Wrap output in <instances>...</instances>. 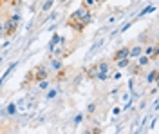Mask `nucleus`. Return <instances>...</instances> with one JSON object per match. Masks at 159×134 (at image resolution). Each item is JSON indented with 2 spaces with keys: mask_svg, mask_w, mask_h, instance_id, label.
I'll return each instance as SVG.
<instances>
[{
  "mask_svg": "<svg viewBox=\"0 0 159 134\" xmlns=\"http://www.w3.org/2000/svg\"><path fill=\"white\" fill-rule=\"evenodd\" d=\"M96 69H98L96 80L105 82L109 78V72H110V60H99V62H96Z\"/></svg>",
  "mask_w": 159,
  "mask_h": 134,
  "instance_id": "f257e3e1",
  "label": "nucleus"
},
{
  "mask_svg": "<svg viewBox=\"0 0 159 134\" xmlns=\"http://www.w3.org/2000/svg\"><path fill=\"white\" fill-rule=\"evenodd\" d=\"M16 29H18V24L15 20H11V18H7V20L2 24V36L13 38V36L16 35Z\"/></svg>",
  "mask_w": 159,
  "mask_h": 134,
  "instance_id": "f03ea898",
  "label": "nucleus"
},
{
  "mask_svg": "<svg viewBox=\"0 0 159 134\" xmlns=\"http://www.w3.org/2000/svg\"><path fill=\"white\" fill-rule=\"evenodd\" d=\"M49 69L45 67V65H36L34 67V71H33V74H34V82H40V80H45V78H49Z\"/></svg>",
  "mask_w": 159,
  "mask_h": 134,
  "instance_id": "7ed1b4c3",
  "label": "nucleus"
},
{
  "mask_svg": "<svg viewBox=\"0 0 159 134\" xmlns=\"http://www.w3.org/2000/svg\"><path fill=\"white\" fill-rule=\"evenodd\" d=\"M89 15H92V11H89L87 7H78V9L74 11V13H70L69 15V20H83L85 16H89Z\"/></svg>",
  "mask_w": 159,
  "mask_h": 134,
  "instance_id": "20e7f679",
  "label": "nucleus"
},
{
  "mask_svg": "<svg viewBox=\"0 0 159 134\" xmlns=\"http://www.w3.org/2000/svg\"><path fill=\"white\" fill-rule=\"evenodd\" d=\"M29 98H20L18 102H15L16 105V114H27L29 113Z\"/></svg>",
  "mask_w": 159,
  "mask_h": 134,
  "instance_id": "39448f33",
  "label": "nucleus"
},
{
  "mask_svg": "<svg viewBox=\"0 0 159 134\" xmlns=\"http://www.w3.org/2000/svg\"><path fill=\"white\" fill-rule=\"evenodd\" d=\"M129 47L130 45H123V47L116 49L112 58H110V62H116V60H121V58H129Z\"/></svg>",
  "mask_w": 159,
  "mask_h": 134,
  "instance_id": "423d86ee",
  "label": "nucleus"
},
{
  "mask_svg": "<svg viewBox=\"0 0 159 134\" xmlns=\"http://www.w3.org/2000/svg\"><path fill=\"white\" fill-rule=\"evenodd\" d=\"M65 25L70 27V29H74L76 33H83L85 31V27H87L81 20H69V18H67V22H65Z\"/></svg>",
  "mask_w": 159,
  "mask_h": 134,
  "instance_id": "0eeeda50",
  "label": "nucleus"
},
{
  "mask_svg": "<svg viewBox=\"0 0 159 134\" xmlns=\"http://www.w3.org/2000/svg\"><path fill=\"white\" fill-rule=\"evenodd\" d=\"M49 71L52 72H60L61 69H63V62H61V58H56V56H51V60H49Z\"/></svg>",
  "mask_w": 159,
  "mask_h": 134,
  "instance_id": "6e6552de",
  "label": "nucleus"
},
{
  "mask_svg": "<svg viewBox=\"0 0 159 134\" xmlns=\"http://www.w3.org/2000/svg\"><path fill=\"white\" fill-rule=\"evenodd\" d=\"M139 54H143V44H134L129 47V58H138Z\"/></svg>",
  "mask_w": 159,
  "mask_h": 134,
  "instance_id": "1a4fd4ad",
  "label": "nucleus"
},
{
  "mask_svg": "<svg viewBox=\"0 0 159 134\" xmlns=\"http://www.w3.org/2000/svg\"><path fill=\"white\" fill-rule=\"evenodd\" d=\"M16 65H18V62H13V63H9V65H7V69H6V71H4V74L0 76V87H2V85H4V82L9 78V74L13 72V69H15Z\"/></svg>",
  "mask_w": 159,
  "mask_h": 134,
  "instance_id": "9d476101",
  "label": "nucleus"
},
{
  "mask_svg": "<svg viewBox=\"0 0 159 134\" xmlns=\"http://www.w3.org/2000/svg\"><path fill=\"white\" fill-rule=\"evenodd\" d=\"M127 69H129L134 76H141V74H145V67H141V65H138V63H130Z\"/></svg>",
  "mask_w": 159,
  "mask_h": 134,
  "instance_id": "9b49d317",
  "label": "nucleus"
},
{
  "mask_svg": "<svg viewBox=\"0 0 159 134\" xmlns=\"http://www.w3.org/2000/svg\"><path fill=\"white\" fill-rule=\"evenodd\" d=\"M58 44H63V38L60 36L58 33H52V38H51V42H49V53L58 45Z\"/></svg>",
  "mask_w": 159,
  "mask_h": 134,
  "instance_id": "f8f14e48",
  "label": "nucleus"
},
{
  "mask_svg": "<svg viewBox=\"0 0 159 134\" xmlns=\"http://www.w3.org/2000/svg\"><path fill=\"white\" fill-rule=\"evenodd\" d=\"M157 76H159V72L157 69H152V71L145 76V80H147V85H152V83H157Z\"/></svg>",
  "mask_w": 159,
  "mask_h": 134,
  "instance_id": "ddd939ff",
  "label": "nucleus"
},
{
  "mask_svg": "<svg viewBox=\"0 0 159 134\" xmlns=\"http://www.w3.org/2000/svg\"><path fill=\"white\" fill-rule=\"evenodd\" d=\"M96 74H98V69H96V63H92V65H89V67L85 69V76H87L89 80H96Z\"/></svg>",
  "mask_w": 159,
  "mask_h": 134,
  "instance_id": "4468645a",
  "label": "nucleus"
},
{
  "mask_svg": "<svg viewBox=\"0 0 159 134\" xmlns=\"http://www.w3.org/2000/svg\"><path fill=\"white\" fill-rule=\"evenodd\" d=\"M116 65H118V69H127L130 63H132V58H121V60H116Z\"/></svg>",
  "mask_w": 159,
  "mask_h": 134,
  "instance_id": "2eb2a0df",
  "label": "nucleus"
},
{
  "mask_svg": "<svg viewBox=\"0 0 159 134\" xmlns=\"http://www.w3.org/2000/svg\"><path fill=\"white\" fill-rule=\"evenodd\" d=\"M81 6L87 7L89 11H94L98 7V2H96V0H81Z\"/></svg>",
  "mask_w": 159,
  "mask_h": 134,
  "instance_id": "dca6fc26",
  "label": "nucleus"
},
{
  "mask_svg": "<svg viewBox=\"0 0 159 134\" xmlns=\"http://www.w3.org/2000/svg\"><path fill=\"white\" fill-rule=\"evenodd\" d=\"M156 11V6L154 4H150V6H147V7H143V9L138 13V18H141V16H145V15H150V13H154Z\"/></svg>",
  "mask_w": 159,
  "mask_h": 134,
  "instance_id": "f3484780",
  "label": "nucleus"
},
{
  "mask_svg": "<svg viewBox=\"0 0 159 134\" xmlns=\"http://www.w3.org/2000/svg\"><path fill=\"white\" fill-rule=\"evenodd\" d=\"M136 63H138V65H141V67H148V65H150V58L147 56V54H139V56H138V62H136Z\"/></svg>",
  "mask_w": 159,
  "mask_h": 134,
  "instance_id": "a211bd4d",
  "label": "nucleus"
},
{
  "mask_svg": "<svg viewBox=\"0 0 159 134\" xmlns=\"http://www.w3.org/2000/svg\"><path fill=\"white\" fill-rule=\"evenodd\" d=\"M56 4V0H45L43 4H42V7H40V11L42 13H47V11H51L52 9V6Z\"/></svg>",
  "mask_w": 159,
  "mask_h": 134,
  "instance_id": "6ab92c4d",
  "label": "nucleus"
},
{
  "mask_svg": "<svg viewBox=\"0 0 159 134\" xmlns=\"http://www.w3.org/2000/svg\"><path fill=\"white\" fill-rule=\"evenodd\" d=\"M56 94H58V89L56 87H52V89H47V93H45V100H52V98H56Z\"/></svg>",
  "mask_w": 159,
  "mask_h": 134,
  "instance_id": "aec40b11",
  "label": "nucleus"
},
{
  "mask_svg": "<svg viewBox=\"0 0 159 134\" xmlns=\"http://www.w3.org/2000/svg\"><path fill=\"white\" fill-rule=\"evenodd\" d=\"M156 47H157V45H156V44H148V45H147V47H145V45H143V54H147V56H150V54H152V53H154V49H156Z\"/></svg>",
  "mask_w": 159,
  "mask_h": 134,
  "instance_id": "412c9836",
  "label": "nucleus"
},
{
  "mask_svg": "<svg viewBox=\"0 0 159 134\" xmlns=\"http://www.w3.org/2000/svg\"><path fill=\"white\" fill-rule=\"evenodd\" d=\"M36 83H38V89H40V91H47V89L51 87V83H49V80H47V78H45V80H40V82H36Z\"/></svg>",
  "mask_w": 159,
  "mask_h": 134,
  "instance_id": "4be33fe9",
  "label": "nucleus"
},
{
  "mask_svg": "<svg viewBox=\"0 0 159 134\" xmlns=\"http://www.w3.org/2000/svg\"><path fill=\"white\" fill-rule=\"evenodd\" d=\"M6 114H9V116H13V114H16V105H15V102L7 105V109H6Z\"/></svg>",
  "mask_w": 159,
  "mask_h": 134,
  "instance_id": "5701e85b",
  "label": "nucleus"
},
{
  "mask_svg": "<svg viewBox=\"0 0 159 134\" xmlns=\"http://www.w3.org/2000/svg\"><path fill=\"white\" fill-rule=\"evenodd\" d=\"M29 82H34V74H33V72H27V76H25V80H24V83H22V87H27Z\"/></svg>",
  "mask_w": 159,
  "mask_h": 134,
  "instance_id": "b1692460",
  "label": "nucleus"
},
{
  "mask_svg": "<svg viewBox=\"0 0 159 134\" xmlns=\"http://www.w3.org/2000/svg\"><path fill=\"white\" fill-rule=\"evenodd\" d=\"M58 13H60L58 9H56V11H52V13H51L49 16H47V18H45V20H43V24H47V22H51V20H54V18H56V16H58Z\"/></svg>",
  "mask_w": 159,
  "mask_h": 134,
  "instance_id": "393cba45",
  "label": "nucleus"
},
{
  "mask_svg": "<svg viewBox=\"0 0 159 134\" xmlns=\"http://www.w3.org/2000/svg\"><path fill=\"white\" fill-rule=\"evenodd\" d=\"M81 122H83V114H81V113H78L76 116H74V127H78V125L81 123Z\"/></svg>",
  "mask_w": 159,
  "mask_h": 134,
  "instance_id": "a878e982",
  "label": "nucleus"
},
{
  "mask_svg": "<svg viewBox=\"0 0 159 134\" xmlns=\"http://www.w3.org/2000/svg\"><path fill=\"white\" fill-rule=\"evenodd\" d=\"M94 111H96V103H89V105H87V114H89V116H92V114H94Z\"/></svg>",
  "mask_w": 159,
  "mask_h": 134,
  "instance_id": "bb28decb",
  "label": "nucleus"
},
{
  "mask_svg": "<svg viewBox=\"0 0 159 134\" xmlns=\"http://www.w3.org/2000/svg\"><path fill=\"white\" fill-rule=\"evenodd\" d=\"M103 42H105V40H98V42H96V44H94V45H92V47L89 49V54H92V53L96 51V49H98V47L101 45V44H103Z\"/></svg>",
  "mask_w": 159,
  "mask_h": 134,
  "instance_id": "cd10ccee",
  "label": "nucleus"
},
{
  "mask_svg": "<svg viewBox=\"0 0 159 134\" xmlns=\"http://www.w3.org/2000/svg\"><path fill=\"white\" fill-rule=\"evenodd\" d=\"M136 89V80L132 78V80H129V91H134Z\"/></svg>",
  "mask_w": 159,
  "mask_h": 134,
  "instance_id": "c85d7f7f",
  "label": "nucleus"
},
{
  "mask_svg": "<svg viewBox=\"0 0 159 134\" xmlns=\"http://www.w3.org/2000/svg\"><path fill=\"white\" fill-rule=\"evenodd\" d=\"M130 25H132V22H127V24H125V25H123V27H121L118 33H125V31H127V29L130 27Z\"/></svg>",
  "mask_w": 159,
  "mask_h": 134,
  "instance_id": "c756f323",
  "label": "nucleus"
},
{
  "mask_svg": "<svg viewBox=\"0 0 159 134\" xmlns=\"http://www.w3.org/2000/svg\"><path fill=\"white\" fill-rule=\"evenodd\" d=\"M9 18H11V20H15L16 24H20V15H18V13H15V15H11Z\"/></svg>",
  "mask_w": 159,
  "mask_h": 134,
  "instance_id": "7c9ffc66",
  "label": "nucleus"
},
{
  "mask_svg": "<svg viewBox=\"0 0 159 134\" xmlns=\"http://www.w3.org/2000/svg\"><path fill=\"white\" fill-rule=\"evenodd\" d=\"M112 78H114V80H116V82H118V80H121V72H114V74H112Z\"/></svg>",
  "mask_w": 159,
  "mask_h": 134,
  "instance_id": "2f4dec72",
  "label": "nucleus"
},
{
  "mask_svg": "<svg viewBox=\"0 0 159 134\" xmlns=\"http://www.w3.org/2000/svg\"><path fill=\"white\" fill-rule=\"evenodd\" d=\"M112 114H114V116H119V114H121V109H119V107H114Z\"/></svg>",
  "mask_w": 159,
  "mask_h": 134,
  "instance_id": "473e14b6",
  "label": "nucleus"
},
{
  "mask_svg": "<svg viewBox=\"0 0 159 134\" xmlns=\"http://www.w3.org/2000/svg\"><path fill=\"white\" fill-rule=\"evenodd\" d=\"M150 94H152V96H156V94H157V87H152V91H150Z\"/></svg>",
  "mask_w": 159,
  "mask_h": 134,
  "instance_id": "72a5a7b5",
  "label": "nucleus"
},
{
  "mask_svg": "<svg viewBox=\"0 0 159 134\" xmlns=\"http://www.w3.org/2000/svg\"><path fill=\"white\" fill-rule=\"evenodd\" d=\"M9 44H11V40H6V42H4V44H2V47L6 49V47H9Z\"/></svg>",
  "mask_w": 159,
  "mask_h": 134,
  "instance_id": "f704fd0d",
  "label": "nucleus"
},
{
  "mask_svg": "<svg viewBox=\"0 0 159 134\" xmlns=\"http://www.w3.org/2000/svg\"><path fill=\"white\" fill-rule=\"evenodd\" d=\"M58 2H60V6H65V4H67L69 0H58Z\"/></svg>",
  "mask_w": 159,
  "mask_h": 134,
  "instance_id": "c9c22d12",
  "label": "nucleus"
},
{
  "mask_svg": "<svg viewBox=\"0 0 159 134\" xmlns=\"http://www.w3.org/2000/svg\"><path fill=\"white\" fill-rule=\"evenodd\" d=\"M96 2H98V6H99V4H105V2H109V0H96Z\"/></svg>",
  "mask_w": 159,
  "mask_h": 134,
  "instance_id": "e433bc0d",
  "label": "nucleus"
},
{
  "mask_svg": "<svg viewBox=\"0 0 159 134\" xmlns=\"http://www.w3.org/2000/svg\"><path fill=\"white\" fill-rule=\"evenodd\" d=\"M0 38H2V25H0Z\"/></svg>",
  "mask_w": 159,
  "mask_h": 134,
  "instance_id": "4c0bfd02",
  "label": "nucleus"
},
{
  "mask_svg": "<svg viewBox=\"0 0 159 134\" xmlns=\"http://www.w3.org/2000/svg\"><path fill=\"white\" fill-rule=\"evenodd\" d=\"M2 60H4V54H2V56H0V62H2Z\"/></svg>",
  "mask_w": 159,
  "mask_h": 134,
  "instance_id": "58836bf2",
  "label": "nucleus"
},
{
  "mask_svg": "<svg viewBox=\"0 0 159 134\" xmlns=\"http://www.w3.org/2000/svg\"><path fill=\"white\" fill-rule=\"evenodd\" d=\"M0 109H2V105H0Z\"/></svg>",
  "mask_w": 159,
  "mask_h": 134,
  "instance_id": "ea45409f",
  "label": "nucleus"
}]
</instances>
